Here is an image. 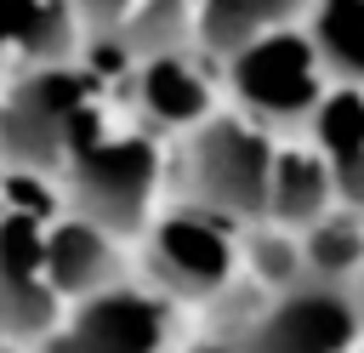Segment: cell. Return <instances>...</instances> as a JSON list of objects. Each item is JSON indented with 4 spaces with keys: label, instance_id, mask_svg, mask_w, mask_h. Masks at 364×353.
<instances>
[{
    "label": "cell",
    "instance_id": "1",
    "mask_svg": "<svg viewBox=\"0 0 364 353\" xmlns=\"http://www.w3.org/2000/svg\"><path fill=\"white\" fill-rule=\"evenodd\" d=\"M273 154L279 142L256 120L210 114L176 148V194L199 216H216L228 228H262L267 188H273Z\"/></svg>",
    "mask_w": 364,
    "mask_h": 353
},
{
    "label": "cell",
    "instance_id": "2",
    "mask_svg": "<svg viewBox=\"0 0 364 353\" xmlns=\"http://www.w3.org/2000/svg\"><path fill=\"white\" fill-rule=\"evenodd\" d=\"M159 165L165 159H159V142L148 131H136V125L114 131L108 120H97L74 142V154L57 176L63 205H68V216L97 222L114 239H136V233H148V211H154V194H159Z\"/></svg>",
    "mask_w": 364,
    "mask_h": 353
},
{
    "label": "cell",
    "instance_id": "3",
    "mask_svg": "<svg viewBox=\"0 0 364 353\" xmlns=\"http://www.w3.org/2000/svg\"><path fill=\"white\" fill-rule=\"evenodd\" d=\"M102 120L97 80L68 68H23L0 97V165L28 176H63L74 142Z\"/></svg>",
    "mask_w": 364,
    "mask_h": 353
},
{
    "label": "cell",
    "instance_id": "4",
    "mask_svg": "<svg viewBox=\"0 0 364 353\" xmlns=\"http://www.w3.org/2000/svg\"><path fill=\"white\" fill-rule=\"evenodd\" d=\"M233 102L245 120H256L262 131H307L318 102L330 97V80L318 68V51L307 46L301 28H284V34H267L256 40L250 51H239L228 68H222Z\"/></svg>",
    "mask_w": 364,
    "mask_h": 353
},
{
    "label": "cell",
    "instance_id": "5",
    "mask_svg": "<svg viewBox=\"0 0 364 353\" xmlns=\"http://www.w3.org/2000/svg\"><path fill=\"white\" fill-rule=\"evenodd\" d=\"M364 336V296L358 285H296L284 296H267L228 342L222 353H353Z\"/></svg>",
    "mask_w": 364,
    "mask_h": 353
},
{
    "label": "cell",
    "instance_id": "6",
    "mask_svg": "<svg viewBox=\"0 0 364 353\" xmlns=\"http://www.w3.org/2000/svg\"><path fill=\"white\" fill-rule=\"evenodd\" d=\"M142 262L148 279L159 285L165 302H210L233 285V228L216 216H199L188 205H176L171 216L148 222L142 233Z\"/></svg>",
    "mask_w": 364,
    "mask_h": 353
},
{
    "label": "cell",
    "instance_id": "7",
    "mask_svg": "<svg viewBox=\"0 0 364 353\" xmlns=\"http://www.w3.org/2000/svg\"><path fill=\"white\" fill-rule=\"evenodd\" d=\"M46 228L34 216L0 211V342H46L63 325V296L46 273Z\"/></svg>",
    "mask_w": 364,
    "mask_h": 353
},
{
    "label": "cell",
    "instance_id": "8",
    "mask_svg": "<svg viewBox=\"0 0 364 353\" xmlns=\"http://www.w3.org/2000/svg\"><path fill=\"white\" fill-rule=\"evenodd\" d=\"M171 342V302L136 285H114L91 302H74V313L40 342V353H165Z\"/></svg>",
    "mask_w": 364,
    "mask_h": 353
},
{
    "label": "cell",
    "instance_id": "9",
    "mask_svg": "<svg viewBox=\"0 0 364 353\" xmlns=\"http://www.w3.org/2000/svg\"><path fill=\"white\" fill-rule=\"evenodd\" d=\"M125 91H131V114H142V131L159 137V131H193L205 125L216 108H210V80L199 68V51H171V57H148L125 74Z\"/></svg>",
    "mask_w": 364,
    "mask_h": 353
},
{
    "label": "cell",
    "instance_id": "10",
    "mask_svg": "<svg viewBox=\"0 0 364 353\" xmlns=\"http://www.w3.org/2000/svg\"><path fill=\"white\" fill-rule=\"evenodd\" d=\"M46 273L63 302H91L119 285V239L85 216H57L46 228Z\"/></svg>",
    "mask_w": 364,
    "mask_h": 353
},
{
    "label": "cell",
    "instance_id": "11",
    "mask_svg": "<svg viewBox=\"0 0 364 353\" xmlns=\"http://www.w3.org/2000/svg\"><path fill=\"white\" fill-rule=\"evenodd\" d=\"M313 0H199L193 17V51L210 57L216 68H228L239 51H250L267 34L301 28Z\"/></svg>",
    "mask_w": 364,
    "mask_h": 353
},
{
    "label": "cell",
    "instance_id": "12",
    "mask_svg": "<svg viewBox=\"0 0 364 353\" xmlns=\"http://www.w3.org/2000/svg\"><path fill=\"white\" fill-rule=\"evenodd\" d=\"M307 142L330 165L336 205L364 216V91L358 85H330V97L318 102V114L307 125Z\"/></svg>",
    "mask_w": 364,
    "mask_h": 353
},
{
    "label": "cell",
    "instance_id": "13",
    "mask_svg": "<svg viewBox=\"0 0 364 353\" xmlns=\"http://www.w3.org/2000/svg\"><path fill=\"white\" fill-rule=\"evenodd\" d=\"M336 211V182L330 165L318 159L313 142H279L273 154V188H267V228L307 233Z\"/></svg>",
    "mask_w": 364,
    "mask_h": 353
},
{
    "label": "cell",
    "instance_id": "14",
    "mask_svg": "<svg viewBox=\"0 0 364 353\" xmlns=\"http://www.w3.org/2000/svg\"><path fill=\"white\" fill-rule=\"evenodd\" d=\"M301 34L318 51V68L330 85L364 91V0H313Z\"/></svg>",
    "mask_w": 364,
    "mask_h": 353
},
{
    "label": "cell",
    "instance_id": "15",
    "mask_svg": "<svg viewBox=\"0 0 364 353\" xmlns=\"http://www.w3.org/2000/svg\"><path fill=\"white\" fill-rule=\"evenodd\" d=\"M301 262H307V279H318V285H358V273H364V216L336 205L324 222H313L301 233Z\"/></svg>",
    "mask_w": 364,
    "mask_h": 353
},
{
    "label": "cell",
    "instance_id": "16",
    "mask_svg": "<svg viewBox=\"0 0 364 353\" xmlns=\"http://www.w3.org/2000/svg\"><path fill=\"white\" fill-rule=\"evenodd\" d=\"M193 17H199V0H136L131 23L119 28V51L131 57V68L148 57L193 51Z\"/></svg>",
    "mask_w": 364,
    "mask_h": 353
},
{
    "label": "cell",
    "instance_id": "17",
    "mask_svg": "<svg viewBox=\"0 0 364 353\" xmlns=\"http://www.w3.org/2000/svg\"><path fill=\"white\" fill-rule=\"evenodd\" d=\"M250 273L267 285V296H284L296 285H307V262H301V233H284V228H250Z\"/></svg>",
    "mask_w": 364,
    "mask_h": 353
},
{
    "label": "cell",
    "instance_id": "18",
    "mask_svg": "<svg viewBox=\"0 0 364 353\" xmlns=\"http://www.w3.org/2000/svg\"><path fill=\"white\" fill-rule=\"evenodd\" d=\"M68 11H74V23H80L85 46H91V40H119V28L131 23L136 0H68Z\"/></svg>",
    "mask_w": 364,
    "mask_h": 353
},
{
    "label": "cell",
    "instance_id": "19",
    "mask_svg": "<svg viewBox=\"0 0 364 353\" xmlns=\"http://www.w3.org/2000/svg\"><path fill=\"white\" fill-rule=\"evenodd\" d=\"M34 11H40V0H0V51H17L23 46Z\"/></svg>",
    "mask_w": 364,
    "mask_h": 353
},
{
    "label": "cell",
    "instance_id": "20",
    "mask_svg": "<svg viewBox=\"0 0 364 353\" xmlns=\"http://www.w3.org/2000/svg\"><path fill=\"white\" fill-rule=\"evenodd\" d=\"M353 353H364V336H358V347H353Z\"/></svg>",
    "mask_w": 364,
    "mask_h": 353
}]
</instances>
